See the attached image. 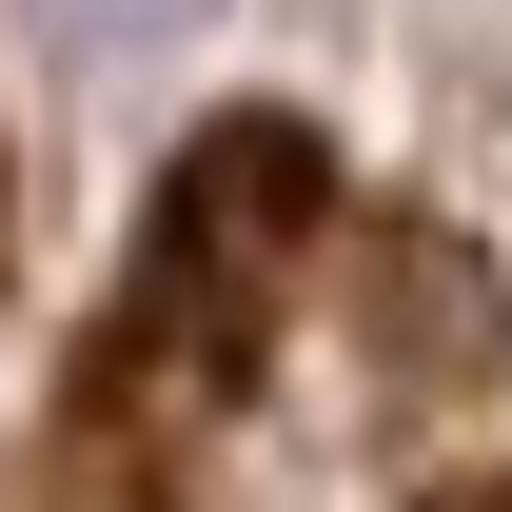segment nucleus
<instances>
[{
  "mask_svg": "<svg viewBox=\"0 0 512 512\" xmlns=\"http://www.w3.org/2000/svg\"><path fill=\"white\" fill-rule=\"evenodd\" d=\"M60 40H99V60H138V40H178V20H217V0H40Z\"/></svg>",
  "mask_w": 512,
  "mask_h": 512,
  "instance_id": "obj_1",
  "label": "nucleus"
}]
</instances>
